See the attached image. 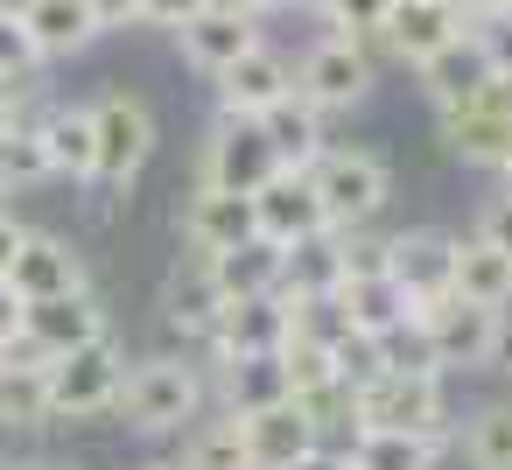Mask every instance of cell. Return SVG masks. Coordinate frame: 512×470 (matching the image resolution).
Returning <instances> with one entry per match:
<instances>
[{
  "instance_id": "cell-1",
  "label": "cell",
  "mask_w": 512,
  "mask_h": 470,
  "mask_svg": "<svg viewBox=\"0 0 512 470\" xmlns=\"http://www.w3.org/2000/svg\"><path fill=\"white\" fill-rule=\"evenodd\" d=\"M197 414H211V365L197 351H148L127 358L113 421L141 442H176Z\"/></svg>"
},
{
  "instance_id": "cell-2",
  "label": "cell",
  "mask_w": 512,
  "mask_h": 470,
  "mask_svg": "<svg viewBox=\"0 0 512 470\" xmlns=\"http://www.w3.org/2000/svg\"><path fill=\"white\" fill-rule=\"evenodd\" d=\"M148 155H155V113H148V99L127 92V85L99 92V99H92V183H85V190L127 197V190L141 183Z\"/></svg>"
},
{
  "instance_id": "cell-3",
  "label": "cell",
  "mask_w": 512,
  "mask_h": 470,
  "mask_svg": "<svg viewBox=\"0 0 512 470\" xmlns=\"http://www.w3.org/2000/svg\"><path fill=\"white\" fill-rule=\"evenodd\" d=\"M302 176H309V190H316L330 232H365V225H379V211H386V197H393V169H386L379 148H323Z\"/></svg>"
},
{
  "instance_id": "cell-4",
  "label": "cell",
  "mask_w": 512,
  "mask_h": 470,
  "mask_svg": "<svg viewBox=\"0 0 512 470\" xmlns=\"http://www.w3.org/2000/svg\"><path fill=\"white\" fill-rule=\"evenodd\" d=\"M379 36H316L295 57V99H309L323 120L330 113H358L379 85Z\"/></svg>"
},
{
  "instance_id": "cell-5",
  "label": "cell",
  "mask_w": 512,
  "mask_h": 470,
  "mask_svg": "<svg viewBox=\"0 0 512 470\" xmlns=\"http://www.w3.org/2000/svg\"><path fill=\"white\" fill-rule=\"evenodd\" d=\"M351 400H358V428H393V435L456 442L449 379H442V372H372L365 386H351Z\"/></svg>"
},
{
  "instance_id": "cell-6",
  "label": "cell",
  "mask_w": 512,
  "mask_h": 470,
  "mask_svg": "<svg viewBox=\"0 0 512 470\" xmlns=\"http://www.w3.org/2000/svg\"><path fill=\"white\" fill-rule=\"evenodd\" d=\"M120 379H127V344H120V337H99V344L57 358V365H50V421L71 428V421H99V414H113Z\"/></svg>"
},
{
  "instance_id": "cell-7",
  "label": "cell",
  "mask_w": 512,
  "mask_h": 470,
  "mask_svg": "<svg viewBox=\"0 0 512 470\" xmlns=\"http://www.w3.org/2000/svg\"><path fill=\"white\" fill-rule=\"evenodd\" d=\"M281 176L260 120H218L204 134V155H197V190H225V197H260L267 183Z\"/></svg>"
},
{
  "instance_id": "cell-8",
  "label": "cell",
  "mask_w": 512,
  "mask_h": 470,
  "mask_svg": "<svg viewBox=\"0 0 512 470\" xmlns=\"http://www.w3.org/2000/svg\"><path fill=\"white\" fill-rule=\"evenodd\" d=\"M428 323V344H435V372L456 379V372H491V351H498V323L505 309H477L463 295H442L428 309H414Z\"/></svg>"
},
{
  "instance_id": "cell-9",
  "label": "cell",
  "mask_w": 512,
  "mask_h": 470,
  "mask_svg": "<svg viewBox=\"0 0 512 470\" xmlns=\"http://www.w3.org/2000/svg\"><path fill=\"white\" fill-rule=\"evenodd\" d=\"M288 330H295V316H288L281 295H246V302H225V309H218V323L197 337V358H204V365L274 358V351L288 344Z\"/></svg>"
},
{
  "instance_id": "cell-10",
  "label": "cell",
  "mask_w": 512,
  "mask_h": 470,
  "mask_svg": "<svg viewBox=\"0 0 512 470\" xmlns=\"http://www.w3.org/2000/svg\"><path fill=\"white\" fill-rule=\"evenodd\" d=\"M218 120H260L267 106H281L295 92V57L274 50V43H253L239 64H225L218 78Z\"/></svg>"
},
{
  "instance_id": "cell-11",
  "label": "cell",
  "mask_w": 512,
  "mask_h": 470,
  "mask_svg": "<svg viewBox=\"0 0 512 470\" xmlns=\"http://www.w3.org/2000/svg\"><path fill=\"white\" fill-rule=\"evenodd\" d=\"M99 337H113V316H106V302L92 295V288H78V295H57V302H29V323H22V344L36 351V358H71V351H85V344H99Z\"/></svg>"
},
{
  "instance_id": "cell-12",
  "label": "cell",
  "mask_w": 512,
  "mask_h": 470,
  "mask_svg": "<svg viewBox=\"0 0 512 470\" xmlns=\"http://www.w3.org/2000/svg\"><path fill=\"white\" fill-rule=\"evenodd\" d=\"M449 260H456V232H435V225H407L386 239V274L400 281V295L414 309L442 302L449 295Z\"/></svg>"
},
{
  "instance_id": "cell-13",
  "label": "cell",
  "mask_w": 512,
  "mask_h": 470,
  "mask_svg": "<svg viewBox=\"0 0 512 470\" xmlns=\"http://www.w3.org/2000/svg\"><path fill=\"white\" fill-rule=\"evenodd\" d=\"M8 288H15L22 302H57V295L92 288V267H85V253H78L71 239L29 225V239H22V253H15V267H8Z\"/></svg>"
},
{
  "instance_id": "cell-14",
  "label": "cell",
  "mask_w": 512,
  "mask_h": 470,
  "mask_svg": "<svg viewBox=\"0 0 512 470\" xmlns=\"http://www.w3.org/2000/svg\"><path fill=\"white\" fill-rule=\"evenodd\" d=\"M176 43H183L190 71L218 78L225 64H239V57H246L253 43H267V36H260V15L246 8V0H211V8H204L190 29H176Z\"/></svg>"
},
{
  "instance_id": "cell-15",
  "label": "cell",
  "mask_w": 512,
  "mask_h": 470,
  "mask_svg": "<svg viewBox=\"0 0 512 470\" xmlns=\"http://www.w3.org/2000/svg\"><path fill=\"white\" fill-rule=\"evenodd\" d=\"M253 232H260L267 246H281V253H295V246H309V239L330 232V225H323V204H316V190H309L302 169H281V176L253 197Z\"/></svg>"
},
{
  "instance_id": "cell-16",
  "label": "cell",
  "mask_w": 512,
  "mask_h": 470,
  "mask_svg": "<svg viewBox=\"0 0 512 470\" xmlns=\"http://www.w3.org/2000/svg\"><path fill=\"white\" fill-rule=\"evenodd\" d=\"M372 36H379V50H386L393 64L421 71L435 50H449V43L463 36V22H456L449 0H393V15H386Z\"/></svg>"
},
{
  "instance_id": "cell-17",
  "label": "cell",
  "mask_w": 512,
  "mask_h": 470,
  "mask_svg": "<svg viewBox=\"0 0 512 470\" xmlns=\"http://www.w3.org/2000/svg\"><path fill=\"white\" fill-rule=\"evenodd\" d=\"M239 442H246V463H253V470H295L323 435H316V421H309L295 400H274V407L239 414Z\"/></svg>"
},
{
  "instance_id": "cell-18",
  "label": "cell",
  "mask_w": 512,
  "mask_h": 470,
  "mask_svg": "<svg viewBox=\"0 0 512 470\" xmlns=\"http://www.w3.org/2000/svg\"><path fill=\"white\" fill-rule=\"evenodd\" d=\"M0 428L8 435H43L50 421V358H36L29 344L0 351Z\"/></svg>"
},
{
  "instance_id": "cell-19",
  "label": "cell",
  "mask_w": 512,
  "mask_h": 470,
  "mask_svg": "<svg viewBox=\"0 0 512 470\" xmlns=\"http://www.w3.org/2000/svg\"><path fill=\"white\" fill-rule=\"evenodd\" d=\"M246 239H260V232H253V197L190 190V204H183V253L218 260V253H232V246H246Z\"/></svg>"
},
{
  "instance_id": "cell-20",
  "label": "cell",
  "mask_w": 512,
  "mask_h": 470,
  "mask_svg": "<svg viewBox=\"0 0 512 470\" xmlns=\"http://www.w3.org/2000/svg\"><path fill=\"white\" fill-rule=\"evenodd\" d=\"M36 134L57 183H92V99H50L36 113Z\"/></svg>"
},
{
  "instance_id": "cell-21",
  "label": "cell",
  "mask_w": 512,
  "mask_h": 470,
  "mask_svg": "<svg viewBox=\"0 0 512 470\" xmlns=\"http://www.w3.org/2000/svg\"><path fill=\"white\" fill-rule=\"evenodd\" d=\"M22 29H29V43H36L43 64H71V57H85L99 43V22H92L85 0H29Z\"/></svg>"
},
{
  "instance_id": "cell-22",
  "label": "cell",
  "mask_w": 512,
  "mask_h": 470,
  "mask_svg": "<svg viewBox=\"0 0 512 470\" xmlns=\"http://www.w3.org/2000/svg\"><path fill=\"white\" fill-rule=\"evenodd\" d=\"M218 309H225V295H218L211 267H204L197 253H183V260L169 267V281H162V316H169V330H183V344H197V337L218 323Z\"/></svg>"
},
{
  "instance_id": "cell-23",
  "label": "cell",
  "mask_w": 512,
  "mask_h": 470,
  "mask_svg": "<svg viewBox=\"0 0 512 470\" xmlns=\"http://www.w3.org/2000/svg\"><path fill=\"white\" fill-rule=\"evenodd\" d=\"M414 78H421V92H428V106H435V113H449V106H463L470 92H484V85H491V64H484V50H477V36L463 29V36H456L449 50H435V57H428V64L414 71Z\"/></svg>"
},
{
  "instance_id": "cell-24",
  "label": "cell",
  "mask_w": 512,
  "mask_h": 470,
  "mask_svg": "<svg viewBox=\"0 0 512 470\" xmlns=\"http://www.w3.org/2000/svg\"><path fill=\"white\" fill-rule=\"evenodd\" d=\"M449 295H463L477 309H512V260L498 246H484L477 232H463L456 260H449Z\"/></svg>"
},
{
  "instance_id": "cell-25",
  "label": "cell",
  "mask_w": 512,
  "mask_h": 470,
  "mask_svg": "<svg viewBox=\"0 0 512 470\" xmlns=\"http://www.w3.org/2000/svg\"><path fill=\"white\" fill-rule=\"evenodd\" d=\"M337 316H344V330H358V337H386L393 323L414 316V302L400 295L393 274H351V281L337 288Z\"/></svg>"
},
{
  "instance_id": "cell-26",
  "label": "cell",
  "mask_w": 512,
  "mask_h": 470,
  "mask_svg": "<svg viewBox=\"0 0 512 470\" xmlns=\"http://www.w3.org/2000/svg\"><path fill=\"white\" fill-rule=\"evenodd\" d=\"M260 134H267V148H274V162L281 169H309L323 148H330V134H323V113L309 106V99H281V106H267L260 113Z\"/></svg>"
},
{
  "instance_id": "cell-27",
  "label": "cell",
  "mask_w": 512,
  "mask_h": 470,
  "mask_svg": "<svg viewBox=\"0 0 512 470\" xmlns=\"http://www.w3.org/2000/svg\"><path fill=\"white\" fill-rule=\"evenodd\" d=\"M176 470H253L246 463V442H239V414H225V407L197 414L176 435Z\"/></svg>"
},
{
  "instance_id": "cell-28",
  "label": "cell",
  "mask_w": 512,
  "mask_h": 470,
  "mask_svg": "<svg viewBox=\"0 0 512 470\" xmlns=\"http://www.w3.org/2000/svg\"><path fill=\"white\" fill-rule=\"evenodd\" d=\"M281 246H267V239H246V246H232V253H218V260H204L211 267V281H218V295L225 302H246V295H281Z\"/></svg>"
},
{
  "instance_id": "cell-29",
  "label": "cell",
  "mask_w": 512,
  "mask_h": 470,
  "mask_svg": "<svg viewBox=\"0 0 512 470\" xmlns=\"http://www.w3.org/2000/svg\"><path fill=\"white\" fill-rule=\"evenodd\" d=\"M337 288H344V246H337V232H323V239H309V246H295L281 260V295L288 302H323Z\"/></svg>"
},
{
  "instance_id": "cell-30",
  "label": "cell",
  "mask_w": 512,
  "mask_h": 470,
  "mask_svg": "<svg viewBox=\"0 0 512 470\" xmlns=\"http://www.w3.org/2000/svg\"><path fill=\"white\" fill-rule=\"evenodd\" d=\"M344 449H351V470H435L449 442H435V435H393V428H358Z\"/></svg>"
},
{
  "instance_id": "cell-31",
  "label": "cell",
  "mask_w": 512,
  "mask_h": 470,
  "mask_svg": "<svg viewBox=\"0 0 512 470\" xmlns=\"http://www.w3.org/2000/svg\"><path fill=\"white\" fill-rule=\"evenodd\" d=\"M456 456L470 470H512V400H484L456 421Z\"/></svg>"
},
{
  "instance_id": "cell-32",
  "label": "cell",
  "mask_w": 512,
  "mask_h": 470,
  "mask_svg": "<svg viewBox=\"0 0 512 470\" xmlns=\"http://www.w3.org/2000/svg\"><path fill=\"white\" fill-rule=\"evenodd\" d=\"M43 183H57L50 176V155H43V134H36V113L8 134V141H0V190H43Z\"/></svg>"
},
{
  "instance_id": "cell-33",
  "label": "cell",
  "mask_w": 512,
  "mask_h": 470,
  "mask_svg": "<svg viewBox=\"0 0 512 470\" xmlns=\"http://www.w3.org/2000/svg\"><path fill=\"white\" fill-rule=\"evenodd\" d=\"M309 15L323 22V36H372L393 15V0H309Z\"/></svg>"
},
{
  "instance_id": "cell-34",
  "label": "cell",
  "mask_w": 512,
  "mask_h": 470,
  "mask_svg": "<svg viewBox=\"0 0 512 470\" xmlns=\"http://www.w3.org/2000/svg\"><path fill=\"white\" fill-rule=\"evenodd\" d=\"M36 71H43V57H36L29 29H22V22H0V85L15 92V85H29Z\"/></svg>"
},
{
  "instance_id": "cell-35",
  "label": "cell",
  "mask_w": 512,
  "mask_h": 470,
  "mask_svg": "<svg viewBox=\"0 0 512 470\" xmlns=\"http://www.w3.org/2000/svg\"><path fill=\"white\" fill-rule=\"evenodd\" d=\"M470 232H477L484 246H498V253L512 260V183H505L498 197H484V204H477V225H470Z\"/></svg>"
},
{
  "instance_id": "cell-36",
  "label": "cell",
  "mask_w": 512,
  "mask_h": 470,
  "mask_svg": "<svg viewBox=\"0 0 512 470\" xmlns=\"http://www.w3.org/2000/svg\"><path fill=\"white\" fill-rule=\"evenodd\" d=\"M470 36H477V50H484V64H491V78H512V8H505V15H491V22H477Z\"/></svg>"
},
{
  "instance_id": "cell-37",
  "label": "cell",
  "mask_w": 512,
  "mask_h": 470,
  "mask_svg": "<svg viewBox=\"0 0 512 470\" xmlns=\"http://www.w3.org/2000/svg\"><path fill=\"white\" fill-rule=\"evenodd\" d=\"M204 8H211V0H141V22H148V29H169V36H176V29H190V22H197Z\"/></svg>"
},
{
  "instance_id": "cell-38",
  "label": "cell",
  "mask_w": 512,
  "mask_h": 470,
  "mask_svg": "<svg viewBox=\"0 0 512 470\" xmlns=\"http://www.w3.org/2000/svg\"><path fill=\"white\" fill-rule=\"evenodd\" d=\"M22 323H29V302H22L8 281H0V351H15V344H22Z\"/></svg>"
},
{
  "instance_id": "cell-39",
  "label": "cell",
  "mask_w": 512,
  "mask_h": 470,
  "mask_svg": "<svg viewBox=\"0 0 512 470\" xmlns=\"http://www.w3.org/2000/svg\"><path fill=\"white\" fill-rule=\"evenodd\" d=\"M85 8H92L99 36H113V29H134V22H141V0H85Z\"/></svg>"
},
{
  "instance_id": "cell-40",
  "label": "cell",
  "mask_w": 512,
  "mask_h": 470,
  "mask_svg": "<svg viewBox=\"0 0 512 470\" xmlns=\"http://www.w3.org/2000/svg\"><path fill=\"white\" fill-rule=\"evenodd\" d=\"M22 239H29V225L0 204V281H8V267H15V253H22Z\"/></svg>"
},
{
  "instance_id": "cell-41",
  "label": "cell",
  "mask_w": 512,
  "mask_h": 470,
  "mask_svg": "<svg viewBox=\"0 0 512 470\" xmlns=\"http://www.w3.org/2000/svg\"><path fill=\"white\" fill-rule=\"evenodd\" d=\"M295 470H351V449H344V442H316Z\"/></svg>"
},
{
  "instance_id": "cell-42",
  "label": "cell",
  "mask_w": 512,
  "mask_h": 470,
  "mask_svg": "<svg viewBox=\"0 0 512 470\" xmlns=\"http://www.w3.org/2000/svg\"><path fill=\"white\" fill-rule=\"evenodd\" d=\"M449 8H456V22H463V29H477V22H491V15H505V8H512V0H449Z\"/></svg>"
},
{
  "instance_id": "cell-43",
  "label": "cell",
  "mask_w": 512,
  "mask_h": 470,
  "mask_svg": "<svg viewBox=\"0 0 512 470\" xmlns=\"http://www.w3.org/2000/svg\"><path fill=\"white\" fill-rule=\"evenodd\" d=\"M253 15H274V8H309V0H246Z\"/></svg>"
},
{
  "instance_id": "cell-44",
  "label": "cell",
  "mask_w": 512,
  "mask_h": 470,
  "mask_svg": "<svg viewBox=\"0 0 512 470\" xmlns=\"http://www.w3.org/2000/svg\"><path fill=\"white\" fill-rule=\"evenodd\" d=\"M29 15V0H0V22H22Z\"/></svg>"
},
{
  "instance_id": "cell-45",
  "label": "cell",
  "mask_w": 512,
  "mask_h": 470,
  "mask_svg": "<svg viewBox=\"0 0 512 470\" xmlns=\"http://www.w3.org/2000/svg\"><path fill=\"white\" fill-rule=\"evenodd\" d=\"M22 470H78V463H64V456H43V463H22Z\"/></svg>"
},
{
  "instance_id": "cell-46",
  "label": "cell",
  "mask_w": 512,
  "mask_h": 470,
  "mask_svg": "<svg viewBox=\"0 0 512 470\" xmlns=\"http://www.w3.org/2000/svg\"><path fill=\"white\" fill-rule=\"evenodd\" d=\"M134 470H176V456H148V463H134Z\"/></svg>"
},
{
  "instance_id": "cell-47",
  "label": "cell",
  "mask_w": 512,
  "mask_h": 470,
  "mask_svg": "<svg viewBox=\"0 0 512 470\" xmlns=\"http://www.w3.org/2000/svg\"><path fill=\"white\" fill-rule=\"evenodd\" d=\"M0 470H22V463H0Z\"/></svg>"
},
{
  "instance_id": "cell-48",
  "label": "cell",
  "mask_w": 512,
  "mask_h": 470,
  "mask_svg": "<svg viewBox=\"0 0 512 470\" xmlns=\"http://www.w3.org/2000/svg\"><path fill=\"white\" fill-rule=\"evenodd\" d=\"M0 197H8V190H0Z\"/></svg>"
}]
</instances>
